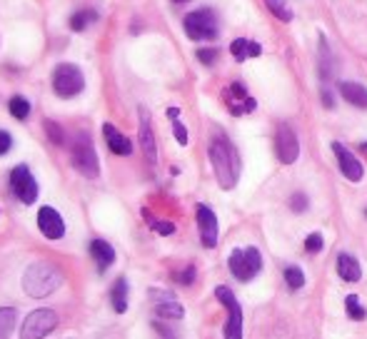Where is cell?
I'll return each instance as SVG.
<instances>
[{
  "instance_id": "obj_1",
  "label": "cell",
  "mask_w": 367,
  "mask_h": 339,
  "mask_svg": "<svg viewBox=\"0 0 367 339\" xmlns=\"http://www.w3.org/2000/svg\"><path fill=\"white\" fill-rule=\"evenodd\" d=\"M208 155H210V165H213L215 178H218V185L223 190H233L240 180V170H243L238 147H235L233 142H230V137H225L223 132H215L208 145Z\"/></svg>"
},
{
  "instance_id": "obj_2",
  "label": "cell",
  "mask_w": 367,
  "mask_h": 339,
  "mask_svg": "<svg viewBox=\"0 0 367 339\" xmlns=\"http://www.w3.org/2000/svg\"><path fill=\"white\" fill-rule=\"evenodd\" d=\"M63 272L50 262H33L23 274V292L33 299L50 297L55 289L63 287Z\"/></svg>"
},
{
  "instance_id": "obj_3",
  "label": "cell",
  "mask_w": 367,
  "mask_h": 339,
  "mask_svg": "<svg viewBox=\"0 0 367 339\" xmlns=\"http://www.w3.org/2000/svg\"><path fill=\"white\" fill-rule=\"evenodd\" d=\"M50 80L55 95L63 97V100H70V97L80 95L85 90V75H83V70L75 63H60V65H55Z\"/></svg>"
},
{
  "instance_id": "obj_4",
  "label": "cell",
  "mask_w": 367,
  "mask_h": 339,
  "mask_svg": "<svg viewBox=\"0 0 367 339\" xmlns=\"http://www.w3.org/2000/svg\"><path fill=\"white\" fill-rule=\"evenodd\" d=\"M73 167L83 178L92 180L100 175V160H97V152L92 147V140L87 132H78L75 140H73Z\"/></svg>"
},
{
  "instance_id": "obj_5",
  "label": "cell",
  "mask_w": 367,
  "mask_h": 339,
  "mask_svg": "<svg viewBox=\"0 0 367 339\" xmlns=\"http://www.w3.org/2000/svg\"><path fill=\"white\" fill-rule=\"evenodd\" d=\"M228 267L235 279H240V282H250V279H255V274H260V269H262L260 249L257 247L233 249L228 257Z\"/></svg>"
},
{
  "instance_id": "obj_6",
  "label": "cell",
  "mask_w": 367,
  "mask_h": 339,
  "mask_svg": "<svg viewBox=\"0 0 367 339\" xmlns=\"http://www.w3.org/2000/svg\"><path fill=\"white\" fill-rule=\"evenodd\" d=\"M183 28L190 41H215L218 38V18L208 8L188 13L183 21Z\"/></svg>"
},
{
  "instance_id": "obj_7",
  "label": "cell",
  "mask_w": 367,
  "mask_h": 339,
  "mask_svg": "<svg viewBox=\"0 0 367 339\" xmlns=\"http://www.w3.org/2000/svg\"><path fill=\"white\" fill-rule=\"evenodd\" d=\"M60 324L55 309H36L26 317L21 327V339H46Z\"/></svg>"
},
{
  "instance_id": "obj_8",
  "label": "cell",
  "mask_w": 367,
  "mask_h": 339,
  "mask_svg": "<svg viewBox=\"0 0 367 339\" xmlns=\"http://www.w3.org/2000/svg\"><path fill=\"white\" fill-rule=\"evenodd\" d=\"M215 297L218 302L228 309V324H225V339H243V307L235 299L233 289L220 284L215 287Z\"/></svg>"
},
{
  "instance_id": "obj_9",
  "label": "cell",
  "mask_w": 367,
  "mask_h": 339,
  "mask_svg": "<svg viewBox=\"0 0 367 339\" xmlns=\"http://www.w3.org/2000/svg\"><path fill=\"white\" fill-rule=\"evenodd\" d=\"M11 190L23 205H36L41 190H38V183L28 170V165H18L11 170Z\"/></svg>"
},
{
  "instance_id": "obj_10",
  "label": "cell",
  "mask_w": 367,
  "mask_h": 339,
  "mask_svg": "<svg viewBox=\"0 0 367 339\" xmlns=\"http://www.w3.org/2000/svg\"><path fill=\"white\" fill-rule=\"evenodd\" d=\"M275 152H277V160L282 165H292V162L300 157V142H297V135L287 122H280L277 127V135H275Z\"/></svg>"
},
{
  "instance_id": "obj_11",
  "label": "cell",
  "mask_w": 367,
  "mask_h": 339,
  "mask_svg": "<svg viewBox=\"0 0 367 339\" xmlns=\"http://www.w3.org/2000/svg\"><path fill=\"white\" fill-rule=\"evenodd\" d=\"M38 230L48 240H63L65 237V220L55 208L46 205V208L38 210Z\"/></svg>"
},
{
  "instance_id": "obj_12",
  "label": "cell",
  "mask_w": 367,
  "mask_h": 339,
  "mask_svg": "<svg viewBox=\"0 0 367 339\" xmlns=\"http://www.w3.org/2000/svg\"><path fill=\"white\" fill-rule=\"evenodd\" d=\"M195 217H198V230H200V242H203V247L213 249L218 247V217H215V212L208 208V205H198V210H195Z\"/></svg>"
},
{
  "instance_id": "obj_13",
  "label": "cell",
  "mask_w": 367,
  "mask_h": 339,
  "mask_svg": "<svg viewBox=\"0 0 367 339\" xmlns=\"http://www.w3.org/2000/svg\"><path fill=\"white\" fill-rule=\"evenodd\" d=\"M332 152H335L337 157V165H340V173L345 175L350 183H360L362 175H365V170H362V162L357 160L355 155H352L350 150H347L342 142H332Z\"/></svg>"
},
{
  "instance_id": "obj_14",
  "label": "cell",
  "mask_w": 367,
  "mask_h": 339,
  "mask_svg": "<svg viewBox=\"0 0 367 339\" xmlns=\"http://www.w3.org/2000/svg\"><path fill=\"white\" fill-rule=\"evenodd\" d=\"M138 140L143 147V155L150 165L158 162V145H155V135H153V125H150V115L148 110H140V130H138Z\"/></svg>"
},
{
  "instance_id": "obj_15",
  "label": "cell",
  "mask_w": 367,
  "mask_h": 339,
  "mask_svg": "<svg viewBox=\"0 0 367 339\" xmlns=\"http://www.w3.org/2000/svg\"><path fill=\"white\" fill-rule=\"evenodd\" d=\"M102 137H105L107 150H110V152H115V155H120V157L133 155V142H130L128 137L122 135V132L117 130L115 125L105 122V125H102Z\"/></svg>"
},
{
  "instance_id": "obj_16",
  "label": "cell",
  "mask_w": 367,
  "mask_h": 339,
  "mask_svg": "<svg viewBox=\"0 0 367 339\" xmlns=\"http://www.w3.org/2000/svg\"><path fill=\"white\" fill-rule=\"evenodd\" d=\"M153 299H158L155 304V314L163 319H183L185 307L180 302H175V297L170 292H153Z\"/></svg>"
},
{
  "instance_id": "obj_17",
  "label": "cell",
  "mask_w": 367,
  "mask_h": 339,
  "mask_svg": "<svg viewBox=\"0 0 367 339\" xmlns=\"http://www.w3.org/2000/svg\"><path fill=\"white\" fill-rule=\"evenodd\" d=\"M90 254H92V259H95V264H97V269L100 272H107V269L112 267V262H115V249H112V244L110 242H105V240H92L90 242Z\"/></svg>"
},
{
  "instance_id": "obj_18",
  "label": "cell",
  "mask_w": 367,
  "mask_h": 339,
  "mask_svg": "<svg viewBox=\"0 0 367 339\" xmlns=\"http://www.w3.org/2000/svg\"><path fill=\"white\" fill-rule=\"evenodd\" d=\"M337 90H340V95L345 97L350 105L367 110V87L365 85H360V82H352V80H342L340 85H337Z\"/></svg>"
},
{
  "instance_id": "obj_19",
  "label": "cell",
  "mask_w": 367,
  "mask_h": 339,
  "mask_svg": "<svg viewBox=\"0 0 367 339\" xmlns=\"http://www.w3.org/2000/svg\"><path fill=\"white\" fill-rule=\"evenodd\" d=\"M337 274H340V279H345V282H360L362 277L360 262H357L352 254L340 252L337 254Z\"/></svg>"
},
{
  "instance_id": "obj_20",
  "label": "cell",
  "mask_w": 367,
  "mask_h": 339,
  "mask_svg": "<svg viewBox=\"0 0 367 339\" xmlns=\"http://www.w3.org/2000/svg\"><path fill=\"white\" fill-rule=\"evenodd\" d=\"M230 53L238 63H245L248 58H260L262 55V48L260 43L255 41H245V38H238V41L230 43Z\"/></svg>"
},
{
  "instance_id": "obj_21",
  "label": "cell",
  "mask_w": 367,
  "mask_h": 339,
  "mask_svg": "<svg viewBox=\"0 0 367 339\" xmlns=\"http://www.w3.org/2000/svg\"><path fill=\"white\" fill-rule=\"evenodd\" d=\"M128 292H130L128 279L117 277L115 284H112V289H110V304H112V309H115V314L128 312Z\"/></svg>"
},
{
  "instance_id": "obj_22",
  "label": "cell",
  "mask_w": 367,
  "mask_h": 339,
  "mask_svg": "<svg viewBox=\"0 0 367 339\" xmlns=\"http://www.w3.org/2000/svg\"><path fill=\"white\" fill-rule=\"evenodd\" d=\"M332 72H335V63H332V53L330 45H327V38L320 33V80L322 85L332 80Z\"/></svg>"
},
{
  "instance_id": "obj_23",
  "label": "cell",
  "mask_w": 367,
  "mask_h": 339,
  "mask_svg": "<svg viewBox=\"0 0 367 339\" xmlns=\"http://www.w3.org/2000/svg\"><path fill=\"white\" fill-rule=\"evenodd\" d=\"M18 322V309L16 307H0V339H11L13 329Z\"/></svg>"
},
{
  "instance_id": "obj_24",
  "label": "cell",
  "mask_w": 367,
  "mask_h": 339,
  "mask_svg": "<svg viewBox=\"0 0 367 339\" xmlns=\"http://www.w3.org/2000/svg\"><path fill=\"white\" fill-rule=\"evenodd\" d=\"M8 110H11V115L16 117V120H28V115H31V102L23 95H13L11 102H8Z\"/></svg>"
},
{
  "instance_id": "obj_25",
  "label": "cell",
  "mask_w": 367,
  "mask_h": 339,
  "mask_svg": "<svg viewBox=\"0 0 367 339\" xmlns=\"http://www.w3.org/2000/svg\"><path fill=\"white\" fill-rule=\"evenodd\" d=\"M265 6H267V11L282 23H292V18H295L290 8L285 6V0H265Z\"/></svg>"
},
{
  "instance_id": "obj_26",
  "label": "cell",
  "mask_w": 367,
  "mask_h": 339,
  "mask_svg": "<svg viewBox=\"0 0 367 339\" xmlns=\"http://www.w3.org/2000/svg\"><path fill=\"white\" fill-rule=\"evenodd\" d=\"M285 282H287V287L292 289V292H297V289H302L305 287V272H302L300 267H295V264H290V267H285Z\"/></svg>"
},
{
  "instance_id": "obj_27",
  "label": "cell",
  "mask_w": 367,
  "mask_h": 339,
  "mask_svg": "<svg viewBox=\"0 0 367 339\" xmlns=\"http://www.w3.org/2000/svg\"><path fill=\"white\" fill-rule=\"evenodd\" d=\"M97 21V13L95 11H80V13H75V16H70V31H85L90 23H95Z\"/></svg>"
},
{
  "instance_id": "obj_28",
  "label": "cell",
  "mask_w": 367,
  "mask_h": 339,
  "mask_svg": "<svg viewBox=\"0 0 367 339\" xmlns=\"http://www.w3.org/2000/svg\"><path fill=\"white\" fill-rule=\"evenodd\" d=\"M345 307H347V314H350V319H355V322H362V319L367 317V309L360 307V302H357V294H347V297H345Z\"/></svg>"
},
{
  "instance_id": "obj_29",
  "label": "cell",
  "mask_w": 367,
  "mask_h": 339,
  "mask_svg": "<svg viewBox=\"0 0 367 339\" xmlns=\"http://www.w3.org/2000/svg\"><path fill=\"white\" fill-rule=\"evenodd\" d=\"M43 127H46V132H48V140H50L53 145H63V142H65V132H63V127L58 125V122L46 120V122H43Z\"/></svg>"
},
{
  "instance_id": "obj_30",
  "label": "cell",
  "mask_w": 367,
  "mask_h": 339,
  "mask_svg": "<svg viewBox=\"0 0 367 339\" xmlns=\"http://www.w3.org/2000/svg\"><path fill=\"white\" fill-rule=\"evenodd\" d=\"M322 247H325V240H322L320 232H312V235H307V237H305V252L307 254H317Z\"/></svg>"
},
{
  "instance_id": "obj_31",
  "label": "cell",
  "mask_w": 367,
  "mask_h": 339,
  "mask_svg": "<svg viewBox=\"0 0 367 339\" xmlns=\"http://www.w3.org/2000/svg\"><path fill=\"white\" fill-rule=\"evenodd\" d=\"M307 208H310V200H307L305 193H295L290 198V210H292V212H305Z\"/></svg>"
},
{
  "instance_id": "obj_32",
  "label": "cell",
  "mask_w": 367,
  "mask_h": 339,
  "mask_svg": "<svg viewBox=\"0 0 367 339\" xmlns=\"http://www.w3.org/2000/svg\"><path fill=\"white\" fill-rule=\"evenodd\" d=\"M220 53L215 50V48H200L198 50V60L203 63V65H213L215 60H218Z\"/></svg>"
},
{
  "instance_id": "obj_33",
  "label": "cell",
  "mask_w": 367,
  "mask_h": 339,
  "mask_svg": "<svg viewBox=\"0 0 367 339\" xmlns=\"http://www.w3.org/2000/svg\"><path fill=\"white\" fill-rule=\"evenodd\" d=\"M173 132H175V140H178L180 145H183V147L188 145V140H190V137H188V127H185L183 122L173 120Z\"/></svg>"
},
{
  "instance_id": "obj_34",
  "label": "cell",
  "mask_w": 367,
  "mask_h": 339,
  "mask_svg": "<svg viewBox=\"0 0 367 339\" xmlns=\"http://www.w3.org/2000/svg\"><path fill=\"white\" fill-rule=\"evenodd\" d=\"M150 227H153L158 235H163V237H168V235L175 232V225L173 222H163V220H153V222H150Z\"/></svg>"
},
{
  "instance_id": "obj_35",
  "label": "cell",
  "mask_w": 367,
  "mask_h": 339,
  "mask_svg": "<svg viewBox=\"0 0 367 339\" xmlns=\"http://www.w3.org/2000/svg\"><path fill=\"white\" fill-rule=\"evenodd\" d=\"M13 147V137L8 130H0V155H8Z\"/></svg>"
},
{
  "instance_id": "obj_36",
  "label": "cell",
  "mask_w": 367,
  "mask_h": 339,
  "mask_svg": "<svg viewBox=\"0 0 367 339\" xmlns=\"http://www.w3.org/2000/svg\"><path fill=\"white\" fill-rule=\"evenodd\" d=\"M175 279H178L180 284H185V287H188V284H193V282H195V267H193V264H190V267H188V269H183V272H180Z\"/></svg>"
},
{
  "instance_id": "obj_37",
  "label": "cell",
  "mask_w": 367,
  "mask_h": 339,
  "mask_svg": "<svg viewBox=\"0 0 367 339\" xmlns=\"http://www.w3.org/2000/svg\"><path fill=\"white\" fill-rule=\"evenodd\" d=\"M320 97H322V105H325L327 110H332V107H335V97H332V92H330V87H327V85H322Z\"/></svg>"
},
{
  "instance_id": "obj_38",
  "label": "cell",
  "mask_w": 367,
  "mask_h": 339,
  "mask_svg": "<svg viewBox=\"0 0 367 339\" xmlns=\"http://www.w3.org/2000/svg\"><path fill=\"white\" fill-rule=\"evenodd\" d=\"M178 115H180L178 107H170V110H168V117H170V120H178Z\"/></svg>"
},
{
  "instance_id": "obj_39",
  "label": "cell",
  "mask_w": 367,
  "mask_h": 339,
  "mask_svg": "<svg viewBox=\"0 0 367 339\" xmlns=\"http://www.w3.org/2000/svg\"><path fill=\"white\" fill-rule=\"evenodd\" d=\"M360 150H362V152H365V155H367V142H360Z\"/></svg>"
},
{
  "instance_id": "obj_40",
  "label": "cell",
  "mask_w": 367,
  "mask_h": 339,
  "mask_svg": "<svg viewBox=\"0 0 367 339\" xmlns=\"http://www.w3.org/2000/svg\"><path fill=\"white\" fill-rule=\"evenodd\" d=\"M173 3H188V0H173Z\"/></svg>"
}]
</instances>
